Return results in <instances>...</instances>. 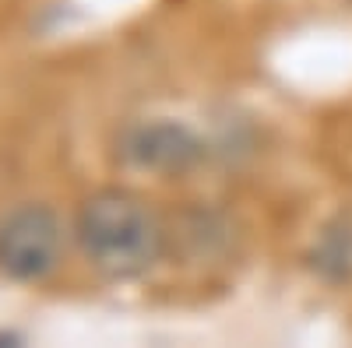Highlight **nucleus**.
I'll return each mask as SVG.
<instances>
[{
  "instance_id": "obj_1",
  "label": "nucleus",
  "mask_w": 352,
  "mask_h": 348,
  "mask_svg": "<svg viewBox=\"0 0 352 348\" xmlns=\"http://www.w3.org/2000/svg\"><path fill=\"white\" fill-rule=\"evenodd\" d=\"M74 236L88 264L120 281L152 271L166 250V229L155 208L124 187H102L85 197L74 218Z\"/></svg>"
},
{
  "instance_id": "obj_2",
  "label": "nucleus",
  "mask_w": 352,
  "mask_h": 348,
  "mask_svg": "<svg viewBox=\"0 0 352 348\" xmlns=\"http://www.w3.org/2000/svg\"><path fill=\"white\" fill-rule=\"evenodd\" d=\"M64 253V229L46 205H18L0 218V275L11 281L46 278Z\"/></svg>"
},
{
  "instance_id": "obj_3",
  "label": "nucleus",
  "mask_w": 352,
  "mask_h": 348,
  "mask_svg": "<svg viewBox=\"0 0 352 348\" xmlns=\"http://www.w3.org/2000/svg\"><path fill=\"white\" fill-rule=\"evenodd\" d=\"M116 148H120V162L131 169L162 172V176H180L204 159V141L187 124L162 120V116L124 127Z\"/></svg>"
},
{
  "instance_id": "obj_4",
  "label": "nucleus",
  "mask_w": 352,
  "mask_h": 348,
  "mask_svg": "<svg viewBox=\"0 0 352 348\" xmlns=\"http://www.w3.org/2000/svg\"><path fill=\"white\" fill-rule=\"evenodd\" d=\"M307 264L317 278L331 285H349L352 281V208L338 211L320 225V232L310 243Z\"/></svg>"
},
{
  "instance_id": "obj_5",
  "label": "nucleus",
  "mask_w": 352,
  "mask_h": 348,
  "mask_svg": "<svg viewBox=\"0 0 352 348\" xmlns=\"http://www.w3.org/2000/svg\"><path fill=\"white\" fill-rule=\"evenodd\" d=\"M0 341H4V345H14V341H18V334H11V331H0Z\"/></svg>"
}]
</instances>
